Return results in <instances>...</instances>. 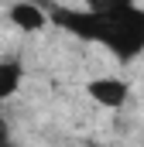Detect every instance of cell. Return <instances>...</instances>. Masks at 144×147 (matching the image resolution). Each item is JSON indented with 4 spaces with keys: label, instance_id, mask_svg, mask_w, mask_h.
<instances>
[{
    "label": "cell",
    "instance_id": "cell-1",
    "mask_svg": "<svg viewBox=\"0 0 144 147\" xmlns=\"http://www.w3.org/2000/svg\"><path fill=\"white\" fill-rule=\"evenodd\" d=\"M45 17L62 28L65 34L79 38L86 45L107 48L117 62H134L144 55V7H117V10H86V7H65L45 0Z\"/></svg>",
    "mask_w": 144,
    "mask_h": 147
},
{
    "label": "cell",
    "instance_id": "cell-2",
    "mask_svg": "<svg viewBox=\"0 0 144 147\" xmlns=\"http://www.w3.org/2000/svg\"><path fill=\"white\" fill-rule=\"evenodd\" d=\"M86 96L96 106H103V110H120L130 99V86L124 79H117V75H100V79H89L86 82Z\"/></svg>",
    "mask_w": 144,
    "mask_h": 147
},
{
    "label": "cell",
    "instance_id": "cell-3",
    "mask_svg": "<svg viewBox=\"0 0 144 147\" xmlns=\"http://www.w3.org/2000/svg\"><path fill=\"white\" fill-rule=\"evenodd\" d=\"M7 21L17 28V31H41L45 24H48V17H45V7H38L31 0H17V3H10L7 7Z\"/></svg>",
    "mask_w": 144,
    "mask_h": 147
},
{
    "label": "cell",
    "instance_id": "cell-4",
    "mask_svg": "<svg viewBox=\"0 0 144 147\" xmlns=\"http://www.w3.org/2000/svg\"><path fill=\"white\" fill-rule=\"evenodd\" d=\"M24 82V65L17 58H0V103L10 99Z\"/></svg>",
    "mask_w": 144,
    "mask_h": 147
},
{
    "label": "cell",
    "instance_id": "cell-5",
    "mask_svg": "<svg viewBox=\"0 0 144 147\" xmlns=\"http://www.w3.org/2000/svg\"><path fill=\"white\" fill-rule=\"evenodd\" d=\"M137 0H82L86 10H117V7H130Z\"/></svg>",
    "mask_w": 144,
    "mask_h": 147
},
{
    "label": "cell",
    "instance_id": "cell-6",
    "mask_svg": "<svg viewBox=\"0 0 144 147\" xmlns=\"http://www.w3.org/2000/svg\"><path fill=\"white\" fill-rule=\"evenodd\" d=\"M0 147H14V140H10V127H7L3 116H0Z\"/></svg>",
    "mask_w": 144,
    "mask_h": 147
}]
</instances>
